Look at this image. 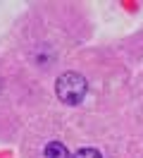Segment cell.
I'll list each match as a JSON object with an SVG mask.
<instances>
[{
  "instance_id": "1",
  "label": "cell",
  "mask_w": 143,
  "mask_h": 158,
  "mask_svg": "<svg viewBox=\"0 0 143 158\" xmlns=\"http://www.w3.org/2000/svg\"><path fill=\"white\" fill-rule=\"evenodd\" d=\"M86 79L81 74H76V72H65L62 77L57 79L55 84V91H57V98L67 103V106H76V103H81L86 96Z\"/></svg>"
},
{
  "instance_id": "2",
  "label": "cell",
  "mask_w": 143,
  "mask_h": 158,
  "mask_svg": "<svg viewBox=\"0 0 143 158\" xmlns=\"http://www.w3.org/2000/svg\"><path fill=\"white\" fill-rule=\"evenodd\" d=\"M43 156L46 158H69V151H67L65 144H60V141H50L43 151Z\"/></svg>"
},
{
  "instance_id": "3",
  "label": "cell",
  "mask_w": 143,
  "mask_h": 158,
  "mask_svg": "<svg viewBox=\"0 0 143 158\" xmlns=\"http://www.w3.org/2000/svg\"><path fill=\"white\" fill-rule=\"evenodd\" d=\"M74 158H100V153L95 148H79L74 153Z\"/></svg>"
}]
</instances>
